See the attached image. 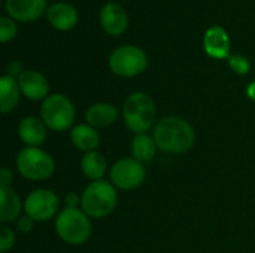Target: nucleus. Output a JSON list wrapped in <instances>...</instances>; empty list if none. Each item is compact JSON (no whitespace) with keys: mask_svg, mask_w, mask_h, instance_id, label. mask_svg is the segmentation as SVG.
<instances>
[{"mask_svg":"<svg viewBox=\"0 0 255 253\" xmlns=\"http://www.w3.org/2000/svg\"><path fill=\"white\" fill-rule=\"evenodd\" d=\"M19 85L18 79H15L10 75H4L0 79V107L1 113H9L12 112L19 101Z\"/></svg>","mask_w":255,"mask_h":253,"instance_id":"19","label":"nucleus"},{"mask_svg":"<svg viewBox=\"0 0 255 253\" xmlns=\"http://www.w3.org/2000/svg\"><path fill=\"white\" fill-rule=\"evenodd\" d=\"M13 245H15V234H13V231L9 227L1 225L0 227V251H1V253L7 252Z\"/></svg>","mask_w":255,"mask_h":253,"instance_id":"24","label":"nucleus"},{"mask_svg":"<svg viewBox=\"0 0 255 253\" xmlns=\"http://www.w3.org/2000/svg\"><path fill=\"white\" fill-rule=\"evenodd\" d=\"M146 171L143 164L134 158H123L111 169V183L123 191L136 189L143 183Z\"/></svg>","mask_w":255,"mask_h":253,"instance_id":"9","label":"nucleus"},{"mask_svg":"<svg viewBox=\"0 0 255 253\" xmlns=\"http://www.w3.org/2000/svg\"><path fill=\"white\" fill-rule=\"evenodd\" d=\"M33 219L30 218V216H21L18 221H16V228H18V231L21 233V234H27V233H30L31 231V228H33Z\"/></svg>","mask_w":255,"mask_h":253,"instance_id":"25","label":"nucleus"},{"mask_svg":"<svg viewBox=\"0 0 255 253\" xmlns=\"http://www.w3.org/2000/svg\"><path fill=\"white\" fill-rule=\"evenodd\" d=\"M81 209L94 219H103L109 216L118 203V194L115 186L108 180L91 182L81 195Z\"/></svg>","mask_w":255,"mask_h":253,"instance_id":"2","label":"nucleus"},{"mask_svg":"<svg viewBox=\"0 0 255 253\" xmlns=\"http://www.w3.org/2000/svg\"><path fill=\"white\" fill-rule=\"evenodd\" d=\"M154 140L157 148L169 154L188 152L196 142V133L191 124L179 116H166L155 124Z\"/></svg>","mask_w":255,"mask_h":253,"instance_id":"1","label":"nucleus"},{"mask_svg":"<svg viewBox=\"0 0 255 253\" xmlns=\"http://www.w3.org/2000/svg\"><path fill=\"white\" fill-rule=\"evenodd\" d=\"M70 140L76 149H79L85 154L94 152L97 149V146L100 145V136H99L97 130L88 124H79V125L73 127L70 131Z\"/></svg>","mask_w":255,"mask_h":253,"instance_id":"17","label":"nucleus"},{"mask_svg":"<svg viewBox=\"0 0 255 253\" xmlns=\"http://www.w3.org/2000/svg\"><path fill=\"white\" fill-rule=\"evenodd\" d=\"M0 221L3 224L18 221L22 210V203L18 194L12 188H0Z\"/></svg>","mask_w":255,"mask_h":253,"instance_id":"18","label":"nucleus"},{"mask_svg":"<svg viewBox=\"0 0 255 253\" xmlns=\"http://www.w3.org/2000/svg\"><path fill=\"white\" fill-rule=\"evenodd\" d=\"M229 66L238 75H247L250 72V67H251L248 58L244 55H232L229 58Z\"/></svg>","mask_w":255,"mask_h":253,"instance_id":"23","label":"nucleus"},{"mask_svg":"<svg viewBox=\"0 0 255 253\" xmlns=\"http://www.w3.org/2000/svg\"><path fill=\"white\" fill-rule=\"evenodd\" d=\"M18 85L21 94H24L28 100L37 101V100H45L48 97L49 82L42 73L36 70H24L18 76Z\"/></svg>","mask_w":255,"mask_h":253,"instance_id":"11","label":"nucleus"},{"mask_svg":"<svg viewBox=\"0 0 255 253\" xmlns=\"http://www.w3.org/2000/svg\"><path fill=\"white\" fill-rule=\"evenodd\" d=\"M203 48L206 54L212 58H230V37L227 31L221 25L209 27L203 37Z\"/></svg>","mask_w":255,"mask_h":253,"instance_id":"12","label":"nucleus"},{"mask_svg":"<svg viewBox=\"0 0 255 253\" xmlns=\"http://www.w3.org/2000/svg\"><path fill=\"white\" fill-rule=\"evenodd\" d=\"M7 70H9V75H10V76H13V78H15V75H18V76H19V75L24 72V70H21V67H19V64H18V63L10 64Z\"/></svg>","mask_w":255,"mask_h":253,"instance_id":"28","label":"nucleus"},{"mask_svg":"<svg viewBox=\"0 0 255 253\" xmlns=\"http://www.w3.org/2000/svg\"><path fill=\"white\" fill-rule=\"evenodd\" d=\"M100 24L108 34L120 36L127 30L128 16L118 3H106L100 10Z\"/></svg>","mask_w":255,"mask_h":253,"instance_id":"13","label":"nucleus"},{"mask_svg":"<svg viewBox=\"0 0 255 253\" xmlns=\"http://www.w3.org/2000/svg\"><path fill=\"white\" fill-rule=\"evenodd\" d=\"M40 118L52 131H66L75 121V106L63 94L48 95L40 106Z\"/></svg>","mask_w":255,"mask_h":253,"instance_id":"5","label":"nucleus"},{"mask_svg":"<svg viewBox=\"0 0 255 253\" xmlns=\"http://www.w3.org/2000/svg\"><path fill=\"white\" fill-rule=\"evenodd\" d=\"M81 169L82 173L90 179V180H102L103 176L108 171V161L103 154L94 151L90 154H85L81 160Z\"/></svg>","mask_w":255,"mask_h":253,"instance_id":"20","label":"nucleus"},{"mask_svg":"<svg viewBox=\"0 0 255 253\" xmlns=\"http://www.w3.org/2000/svg\"><path fill=\"white\" fill-rule=\"evenodd\" d=\"M157 151V143L154 137L145 134H136L131 140V154L133 158L137 160L139 163H149L155 157Z\"/></svg>","mask_w":255,"mask_h":253,"instance_id":"21","label":"nucleus"},{"mask_svg":"<svg viewBox=\"0 0 255 253\" xmlns=\"http://www.w3.org/2000/svg\"><path fill=\"white\" fill-rule=\"evenodd\" d=\"M16 169L19 174L28 180H45L55 170L54 158L40 148H24L16 157Z\"/></svg>","mask_w":255,"mask_h":253,"instance_id":"6","label":"nucleus"},{"mask_svg":"<svg viewBox=\"0 0 255 253\" xmlns=\"http://www.w3.org/2000/svg\"><path fill=\"white\" fill-rule=\"evenodd\" d=\"M247 95H248L253 101H255V81L248 85V88H247Z\"/></svg>","mask_w":255,"mask_h":253,"instance_id":"29","label":"nucleus"},{"mask_svg":"<svg viewBox=\"0 0 255 253\" xmlns=\"http://www.w3.org/2000/svg\"><path fill=\"white\" fill-rule=\"evenodd\" d=\"M60 201L49 189H34L24 201V212L36 222H45L58 215Z\"/></svg>","mask_w":255,"mask_h":253,"instance_id":"8","label":"nucleus"},{"mask_svg":"<svg viewBox=\"0 0 255 253\" xmlns=\"http://www.w3.org/2000/svg\"><path fill=\"white\" fill-rule=\"evenodd\" d=\"M123 116L124 124L130 131L136 134H145L155 124V103L145 92H133L127 97L124 103Z\"/></svg>","mask_w":255,"mask_h":253,"instance_id":"3","label":"nucleus"},{"mask_svg":"<svg viewBox=\"0 0 255 253\" xmlns=\"http://www.w3.org/2000/svg\"><path fill=\"white\" fill-rule=\"evenodd\" d=\"M55 231L58 237L67 245H84L91 236L90 216L82 209L66 207L57 215Z\"/></svg>","mask_w":255,"mask_h":253,"instance_id":"4","label":"nucleus"},{"mask_svg":"<svg viewBox=\"0 0 255 253\" xmlns=\"http://www.w3.org/2000/svg\"><path fill=\"white\" fill-rule=\"evenodd\" d=\"M13 182V174L7 167H3L0 171V188H10Z\"/></svg>","mask_w":255,"mask_h":253,"instance_id":"26","label":"nucleus"},{"mask_svg":"<svg viewBox=\"0 0 255 253\" xmlns=\"http://www.w3.org/2000/svg\"><path fill=\"white\" fill-rule=\"evenodd\" d=\"M16 34V25L10 16H1L0 18V40L3 43L13 39Z\"/></svg>","mask_w":255,"mask_h":253,"instance_id":"22","label":"nucleus"},{"mask_svg":"<svg viewBox=\"0 0 255 253\" xmlns=\"http://www.w3.org/2000/svg\"><path fill=\"white\" fill-rule=\"evenodd\" d=\"M46 125L42 119L36 116H27L24 118L18 125V136L22 143H25L30 148H39L46 140Z\"/></svg>","mask_w":255,"mask_h":253,"instance_id":"14","label":"nucleus"},{"mask_svg":"<svg viewBox=\"0 0 255 253\" xmlns=\"http://www.w3.org/2000/svg\"><path fill=\"white\" fill-rule=\"evenodd\" d=\"M118 119V109L111 103L91 104L85 112V121L94 128H105Z\"/></svg>","mask_w":255,"mask_h":253,"instance_id":"16","label":"nucleus"},{"mask_svg":"<svg viewBox=\"0 0 255 253\" xmlns=\"http://www.w3.org/2000/svg\"><path fill=\"white\" fill-rule=\"evenodd\" d=\"M81 197L78 195V194H75V192H69L67 195H66V207H72V209H75V207H78V206H81Z\"/></svg>","mask_w":255,"mask_h":253,"instance_id":"27","label":"nucleus"},{"mask_svg":"<svg viewBox=\"0 0 255 253\" xmlns=\"http://www.w3.org/2000/svg\"><path fill=\"white\" fill-rule=\"evenodd\" d=\"M4 9L12 19L30 22L42 16L46 9V0H6Z\"/></svg>","mask_w":255,"mask_h":253,"instance_id":"10","label":"nucleus"},{"mask_svg":"<svg viewBox=\"0 0 255 253\" xmlns=\"http://www.w3.org/2000/svg\"><path fill=\"white\" fill-rule=\"evenodd\" d=\"M48 21L51 25L60 31H67L72 30L76 22H78V12L76 9L64 1L54 3L52 6L48 7Z\"/></svg>","mask_w":255,"mask_h":253,"instance_id":"15","label":"nucleus"},{"mask_svg":"<svg viewBox=\"0 0 255 253\" xmlns=\"http://www.w3.org/2000/svg\"><path fill=\"white\" fill-rule=\"evenodd\" d=\"M148 57L145 51L134 45L117 48L109 57L111 70L121 78H134L146 70Z\"/></svg>","mask_w":255,"mask_h":253,"instance_id":"7","label":"nucleus"}]
</instances>
